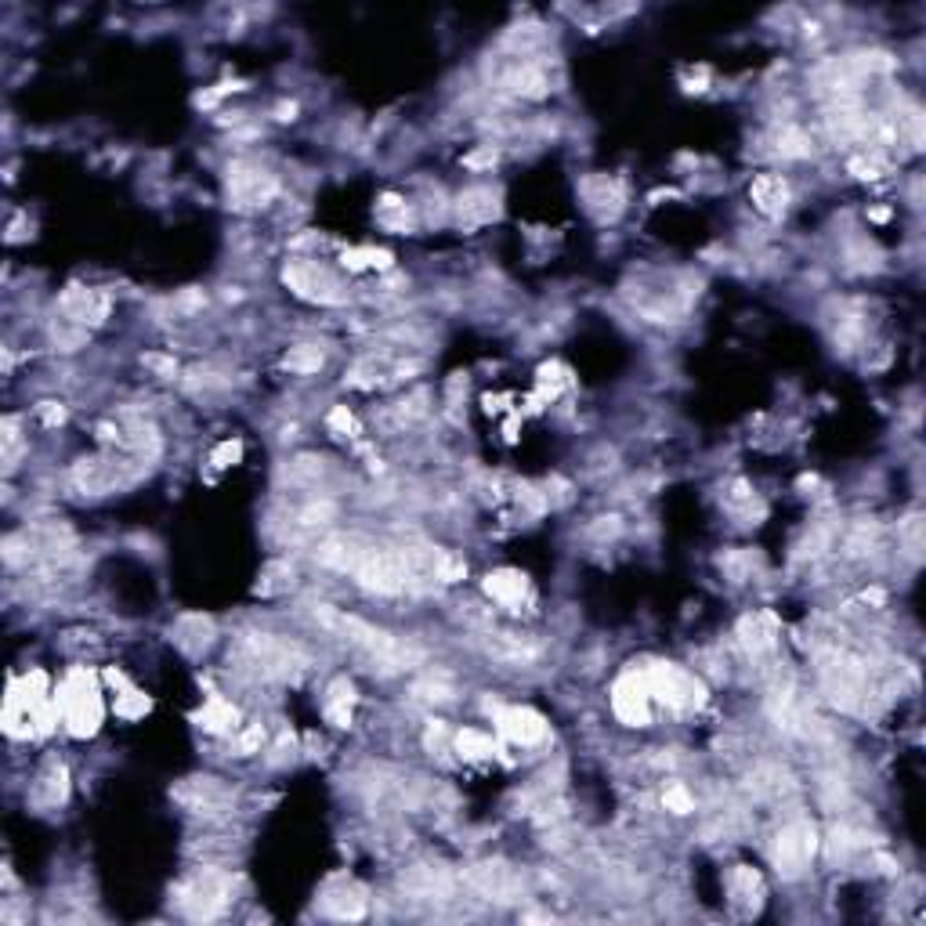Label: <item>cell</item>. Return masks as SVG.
I'll list each match as a JSON object with an SVG mask.
<instances>
[{"instance_id": "cell-13", "label": "cell", "mask_w": 926, "mask_h": 926, "mask_svg": "<svg viewBox=\"0 0 926 926\" xmlns=\"http://www.w3.org/2000/svg\"><path fill=\"white\" fill-rule=\"evenodd\" d=\"M58 308H62V319L84 326V330H98L105 319H109V293L95 290V286H66L62 297H58Z\"/></svg>"}, {"instance_id": "cell-38", "label": "cell", "mask_w": 926, "mask_h": 926, "mask_svg": "<svg viewBox=\"0 0 926 926\" xmlns=\"http://www.w3.org/2000/svg\"><path fill=\"white\" fill-rule=\"evenodd\" d=\"M66 778H69V775H66V767H62V764H58V767H51L48 775L40 778V782H44V789H48V793L40 796V804H44V807L62 804V800H66V793H69Z\"/></svg>"}, {"instance_id": "cell-14", "label": "cell", "mask_w": 926, "mask_h": 926, "mask_svg": "<svg viewBox=\"0 0 926 926\" xmlns=\"http://www.w3.org/2000/svg\"><path fill=\"white\" fill-rule=\"evenodd\" d=\"M579 196H583V207L590 210V218L601 221V225H612L619 221V214L626 210V192L623 185L608 174H590L579 185Z\"/></svg>"}, {"instance_id": "cell-30", "label": "cell", "mask_w": 926, "mask_h": 926, "mask_svg": "<svg viewBox=\"0 0 926 926\" xmlns=\"http://www.w3.org/2000/svg\"><path fill=\"white\" fill-rule=\"evenodd\" d=\"M344 268H351V272H362V268H391L395 265V257H391V250H373V246H355V250H344Z\"/></svg>"}, {"instance_id": "cell-37", "label": "cell", "mask_w": 926, "mask_h": 926, "mask_svg": "<svg viewBox=\"0 0 926 926\" xmlns=\"http://www.w3.org/2000/svg\"><path fill=\"white\" fill-rule=\"evenodd\" d=\"M290 576H293V568L290 565H283V561H272V565L261 572V583H257V594H279V590H286L290 586Z\"/></svg>"}, {"instance_id": "cell-29", "label": "cell", "mask_w": 926, "mask_h": 926, "mask_svg": "<svg viewBox=\"0 0 926 926\" xmlns=\"http://www.w3.org/2000/svg\"><path fill=\"white\" fill-rule=\"evenodd\" d=\"M456 753L463 756V760H489V756H496L500 749H496V742H492L485 731H478V728H463V731H456Z\"/></svg>"}, {"instance_id": "cell-40", "label": "cell", "mask_w": 926, "mask_h": 926, "mask_svg": "<svg viewBox=\"0 0 926 926\" xmlns=\"http://www.w3.org/2000/svg\"><path fill=\"white\" fill-rule=\"evenodd\" d=\"M326 424H330L333 435H344V438H355V435H359V420H355V416L348 413V406H333V409H330V420H326Z\"/></svg>"}, {"instance_id": "cell-32", "label": "cell", "mask_w": 926, "mask_h": 926, "mask_svg": "<svg viewBox=\"0 0 926 926\" xmlns=\"http://www.w3.org/2000/svg\"><path fill=\"white\" fill-rule=\"evenodd\" d=\"M322 351L315 348V344H297V348L286 351L283 366L290 369V373H319L322 369Z\"/></svg>"}, {"instance_id": "cell-31", "label": "cell", "mask_w": 926, "mask_h": 926, "mask_svg": "<svg viewBox=\"0 0 926 926\" xmlns=\"http://www.w3.org/2000/svg\"><path fill=\"white\" fill-rule=\"evenodd\" d=\"M149 709H152V699L145 691L131 688V684H123V691H116V717L138 720V717H145Z\"/></svg>"}, {"instance_id": "cell-20", "label": "cell", "mask_w": 926, "mask_h": 926, "mask_svg": "<svg viewBox=\"0 0 926 926\" xmlns=\"http://www.w3.org/2000/svg\"><path fill=\"white\" fill-rule=\"evenodd\" d=\"M728 890H731V905L742 908V916H753L756 908L764 905V879L749 865H735L731 869Z\"/></svg>"}, {"instance_id": "cell-15", "label": "cell", "mask_w": 926, "mask_h": 926, "mask_svg": "<svg viewBox=\"0 0 926 926\" xmlns=\"http://www.w3.org/2000/svg\"><path fill=\"white\" fill-rule=\"evenodd\" d=\"M496 731L514 746H539L547 738V720L529 706H503L496 709Z\"/></svg>"}, {"instance_id": "cell-44", "label": "cell", "mask_w": 926, "mask_h": 926, "mask_svg": "<svg viewBox=\"0 0 926 926\" xmlns=\"http://www.w3.org/2000/svg\"><path fill=\"white\" fill-rule=\"evenodd\" d=\"M847 171H851L854 178H861V181H876L879 174H883V163L869 160V156H854V160L847 163Z\"/></svg>"}, {"instance_id": "cell-7", "label": "cell", "mask_w": 926, "mask_h": 926, "mask_svg": "<svg viewBox=\"0 0 926 926\" xmlns=\"http://www.w3.org/2000/svg\"><path fill=\"white\" fill-rule=\"evenodd\" d=\"M283 283L293 297H301L308 304H326V308H337V304L348 301V290L330 268L315 265V261H304V257H293L283 268Z\"/></svg>"}, {"instance_id": "cell-17", "label": "cell", "mask_w": 926, "mask_h": 926, "mask_svg": "<svg viewBox=\"0 0 926 926\" xmlns=\"http://www.w3.org/2000/svg\"><path fill=\"white\" fill-rule=\"evenodd\" d=\"M402 890L413 901H445L453 894V879L435 865H416L402 876Z\"/></svg>"}, {"instance_id": "cell-36", "label": "cell", "mask_w": 926, "mask_h": 926, "mask_svg": "<svg viewBox=\"0 0 926 926\" xmlns=\"http://www.w3.org/2000/svg\"><path fill=\"white\" fill-rule=\"evenodd\" d=\"M756 789L764 796H789L796 789L793 785V778H789V771H782V767H764L760 771V778H756Z\"/></svg>"}, {"instance_id": "cell-23", "label": "cell", "mask_w": 926, "mask_h": 926, "mask_svg": "<svg viewBox=\"0 0 926 926\" xmlns=\"http://www.w3.org/2000/svg\"><path fill=\"white\" fill-rule=\"evenodd\" d=\"M377 225L384 228V232H395V236H409L416 228V214L402 196L384 192V196L377 199Z\"/></svg>"}, {"instance_id": "cell-16", "label": "cell", "mask_w": 926, "mask_h": 926, "mask_svg": "<svg viewBox=\"0 0 926 926\" xmlns=\"http://www.w3.org/2000/svg\"><path fill=\"white\" fill-rule=\"evenodd\" d=\"M453 210H456V225H460L463 232H474V228H482V225H489V221L500 218V192L485 189V185L467 189L453 203Z\"/></svg>"}, {"instance_id": "cell-19", "label": "cell", "mask_w": 926, "mask_h": 926, "mask_svg": "<svg viewBox=\"0 0 926 926\" xmlns=\"http://www.w3.org/2000/svg\"><path fill=\"white\" fill-rule=\"evenodd\" d=\"M322 912L330 919H341V923H355L369 912V901L362 894V887L355 883H341V887H330L322 894Z\"/></svg>"}, {"instance_id": "cell-22", "label": "cell", "mask_w": 926, "mask_h": 926, "mask_svg": "<svg viewBox=\"0 0 926 926\" xmlns=\"http://www.w3.org/2000/svg\"><path fill=\"white\" fill-rule=\"evenodd\" d=\"M485 594L503 608H521V601L529 594V579L514 572V568H500V572L485 576Z\"/></svg>"}, {"instance_id": "cell-33", "label": "cell", "mask_w": 926, "mask_h": 926, "mask_svg": "<svg viewBox=\"0 0 926 926\" xmlns=\"http://www.w3.org/2000/svg\"><path fill=\"white\" fill-rule=\"evenodd\" d=\"M565 388H572V377H568V369L561 366V362H547V366H539V395L558 398Z\"/></svg>"}, {"instance_id": "cell-49", "label": "cell", "mask_w": 926, "mask_h": 926, "mask_svg": "<svg viewBox=\"0 0 926 926\" xmlns=\"http://www.w3.org/2000/svg\"><path fill=\"white\" fill-rule=\"evenodd\" d=\"M145 366H152L156 373H163V377H174V373H178V362L163 359V355H145Z\"/></svg>"}, {"instance_id": "cell-27", "label": "cell", "mask_w": 926, "mask_h": 926, "mask_svg": "<svg viewBox=\"0 0 926 926\" xmlns=\"http://www.w3.org/2000/svg\"><path fill=\"white\" fill-rule=\"evenodd\" d=\"M362 554H366V550H362L355 539H326L319 547V561L326 568H337V572H351V568L359 565Z\"/></svg>"}, {"instance_id": "cell-5", "label": "cell", "mask_w": 926, "mask_h": 926, "mask_svg": "<svg viewBox=\"0 0 926 926\" xmlns=\"http://www.w3.org/2000/svg\"><path fill=\"white\" fill-rule=\"evenodd\" d=\"M145 474V460H116V456H84L73 463V485L87 496H109L134 485Z\"/></svg>"}, {"instance_id": "cell-4", "label": "cell", "mask_w": 926, "mask_h": 926, "mask_svg": "<svg viewBox=\"0 0 926 926\" xmlns=\"http://www.w3.org/2000/svg\"><path fill=\"white\" fill-rule=\"evenodd\" d=\"M232 876L221 869H199L196 876L178 890V908L181 916L192 919V923H210L218 919L221 912L232 901Z\"/></svg>"}, {"instance_id": "cell-46", "label": "cell", "mask_w": 926, "mask_h": 926, "mask_svg": "<svg viewBox=\"0 0 926 926\" xmlns=\"http://www.w3.org/2000/svg\"><path fill=\"white\" fill-rule=\"evenodd\" d=\"M416 695H420V699H427V702H449V699H453V691L445 688V684H435V681L416 684Z\"/></svg>"}, {"instance_id": "cell-39", "label": "cell", "mask_w": 926, "mask_h": 926, "mask_svg": "<svg viewBox=\"0 0 926 926\" xmlns=\"http://www.w3.org/2000/svg\"><path fill=\"white\" fill-rule=\"evenodd\" d=\"M261 746H265V728H261V724H250V728L239 731L236 756H254V753H261Z\"/></svg>"}, {"instance_id": "cell-41", "label": "cell", "mask_w": 926, "mask_h": 926, "mask_svg": "<svg viewBox=\"0 0 926 926\" xmlns=\"http://www.w3.org/2000/svg\"><path fill=\"white\" fill-rule=\"evenodd\" d=\"M662 807L673 814H691L695 811V800H691V793L684 785H670V789L662 793Z\"/></svg>"}, {"instance_id": "cell-8", "label": "cell", "mask_w": 926, "mask_h": 926, "mask_svg": "<svg viewBox=\"0 0 926 926\" xmlns=\"http://www.w3.org/2000/svg\"><path fill=\"white\" fill-rule=\"evenodd\" d=\"M351 576H355V583H359L366 594H380V597H398L413 586L409 568L398 550H366L359 558V565L351 568Z\"/></svg>"}, {"instance_id": "cell-34", "label": "cell", "mask_w": 926, "mask_h": 926, "mask_svg": "<svg viewBox=\"0 0 926 926\" xmlns=\"http://www.w3.org/2000/svg\"><path fill=\"white\" fill-rule=\"evenodd\" d=\"M775 142H778V152L789 156V160H804V156H811V138H807L800 127H782Z\"/></svg>"}, {"instance_id": "cell-12", "label": "cell", "mask_w": 926, "mask_h": 926, "mask_svg": "<svg viewBox=\"0 0 926 926\" xmlns=\"http://www.w3.org/2000/svg\"><path fill=\"white\" fill-rule=\"evenodd\" d=\"M612 713L626 728H648L652 724V695L644 684V673H623L612 684Z\"/></svg>"}, {"instance_id": "cell-28", "label": "cell", "mask_w": 926, "mask_h": 926, "mask_svg": "<svg viewBox=\"0 0 926 926\" xmlns=\"http://www.w3.org/2000/svg\"><path fill=\"white\" fill-rule=\"evenodd\" d=\"M351 702H355V688L348 681H333L326 691V720L337 724V728H348L351 724Z\"/></svg>"}, {"instance_id": "cell-3", "label": "cell", "mask_w": 926, "mask_h": 926, "mask_svg": "<svg viewBox=\"0 0 926 926\" xmlns=\"http://www.w3.org/2000/svg\"><path fill=\"white\" fill-rule=\"evenodd\" d=\"M644 673V684H648V695L659 706L673 709V713H691V709L706 706V684L695 677V673L673 666V662H655Z\"/></svg>"}, {"instance_id": "cell-18", "label": "cell", "mask_w": 926, "mask_h": 926, "mask_svg": "<svg viewBox=\"0 0 926 926\" xmlns=\"http://www.w3.org/2000/svg\"><path fill=\"white\" fill-rule=\"evenodd\" d=\"M171 637L185 655H203L214 644V619L210 615H181L178 623L171 626Z\"/></svg>"}, {"instance_id": "cell-45", "label": "cell", "mask_w": 926, "mask_h": 926, "mask_svg": "<svg viewBox=\"0 0 926 926\" xmlns=\"http://www.w3.org/2000/svg\"><path fill=\"white\" fill-rule=\"evenodd\" d=\"M333 514H337V507H333L330 500H322V503H312V507L301 514V521H304V525H326Z\"/></svg>"}, {"instance_id": "cell-24", "label": "cell", "mask_w": 926, "mask_h": 926, "mask_svg": "<svg viewBox=\"0 0 926 926\" xmlns=\"http://www.w3.org/2000/svg\"><path fill=\"white\" fill-rule=\"evenodd\" d=\"M196 724L210 735H232L239 728V709L221 695H210L203 709L196 713Z\"/></svg>"}, {"instance_id": "cell-11", "label": "cell", "mask_w": 926, "mask_h": 926, "mask_svg": "<svg viewBox=\"0 0 926 926\" xmlns=\"http://www.w3.org/2000/svg\"><path fill=\"white\" fill-rule=\"evenodd\" d=\"M463 876H467V883H471L482 898L496 901V905H514V901H521V894H525L521 876L511 865H503V861H478V865H471Z\"/></svg>"}, {"instance_id": "cell-6", "label": "cell", "mask_w": 926, "mask_h": 926, "mask_svg": "<svg viewBox=\"0 0 926 926\" xmlns=\"http://www.w3.org/2000/svg\"><path fill=\"white\" fill-rule=\"evenodd\" d=\"M822 688L840 709L858 713L869 699V670L865 662L847 652H829L822 659Z\"/></svg>"}, {"instance_id": "cell-25", "label": "cell", "mask_w": 926, "mask_h": 926, "mask_svg": "<svg viewBox=\"0 0 926 926\" xmlns=\"http://www.w3.org/2000/svg\"><path fill=\"white\" fill-rule=\"evenodd\" d=\"M503 87H507L511 95H521V98H543L550 91V80L536 62H521V66H514L511 73H507Z\"/></svg>"}, {"instance_id": "cell-21", "label": "cell", "mask_w": 926, "mask_h": 926, "mask_svg": "<svg viewBox=\"0 0 926 926\" xmlns=\"http://www.w3.org/2000/svg\"><path fill=\"white\" fill-rule=\"evenodd\" d=\"M749 196H753L756 210L767 214V218H778L789 207V181L782 174H756L753 185H749Z\"/></svg>"}, {"instance_id": "cell-43", "label": "cell", "mask_w": 926, "mask_h": 926, "mask_svg": "<svg viewBox=\"0 0 926 926\" xmlns=\"http://www.w3.org/2000/svg\"><path fill=\"white\" fill-rule=\"evenodd\" d=\"M243 460V442H236V438H228V442H221L214 453H210V463L214 467H232V463Z\"/></svg>"}, {"instance_id": "cell-9", "label": "cell", "mask_w": 926, "mask_h": 926, "mask_svg": "<svg viewBox=\"0 0 926 926\" xmlns=\"http://www.w3.org/2000/svg\"><path fill=\"white\" fill-rule=\"evenodd\" d=\"M814 854H818V829L807 818H796V822L782 825V832L775 836V847H771V861L782 879H800L811 869Z\"/></svg>"}, {"instance_id": "cell-48", "label": "cell", "mask_w": 926, "mask_h": 926, "mask_svg": "<svg viewBox=\"0 0 926 926\" xmlns=\"http://www.w3.org/2000/svg\"><path fill=\"white\" fill-rule=\"evenodd\" d=\"M37 413H40V420H44V427H58L66 420V409L58 406V402H40Z\"/></svg>"}, {"instance_id": "cell-1", "label": "cell", "mask_w": 926, "mask_h": 926, "mask_svg": "<svg viewBox=\"0 0 926 926\" xmlns=\"http://www.w3.org/2000/svg\"><path fill=\"white\" fill-rule=\"evenodd\" d=\"M55 706L62 713V724L73 738H91L102 724V688H98L95 670L73 666L62 677L55 691Z\"/></svg>"}, {"instance_id": "cell-42", "label": "cell", "mask_w": 926, "mask_h": 926, "mask_svg": "<svg viewBox=\"0 0 926 926\" xmlns=\"http://www.w3.org/2000/svg\"><path fill=\"white\" fill-rule=\"evenodd\" d=\"M19 449H22L19 420H15V416H8V420H4V463H8V467H15V456H19Z\"/></svg>"}, {"instance_id": "cell-26", "label": "cell", "mask_w": 926, "mask_h": 926, "mask_svg": "<svg viewBox=\"0 0 926 926\" xmlns=\"http://www.w3.org/2000/svg\"><path fill=\"white\" fill-rule=\"evenodd\" d=\"M738 637L753 655H764L775 648V619L771 615H746L738 623Z\"/></svg>"}, {"instance_id": "cell-47", "label": "cell", "mask_w": 926, "mask_h": 926, "mask_svg": "<svg viewBox=\"0 0 926 926\" xmlns=\"http://www.w3.org/2000/svg\"><path fill=\"white\" fill-rule=\"evenodd\" d=\"M496 160H500V152L492 149V145H485L482 152H471V156H467V160H463V163H467L471 171H482V167H492V163H496Z\"/></svg>"}, {"instance_id": "cell-2", "label": "cell", "mask_w": 926, "mask_h": 926, "mask_svg": "<svg viewBox=\"0 0 926 926\" xmlns=\"http://www.w3.org/2000/svg\"><path fill=\"white\" fill-rule=\"evenodd\" d=\"M239 659H243L257 677H268V681H293V677L308 666V659H304V652L297 644L279 641L275 634H243V641H239Z\"/></svg>"}, {"instance_id": "cell-10", "label": "cell", "mask_w": 926, "mask_h": 926, "mask_svg": "<svg viewBox=\"0 0 926 926\" xmlns=\"http://www.w3.org/2000/svg\"><path fill=\"white\" fill-rule=\"evenodd\" d=\"M279 196V181L265 167L254 163H232L225 178V199L232 210H261Z\"/></svg>"}, {"instance_id": "cell-35", "label": "cell", "mask_w": 926, "mask_h": 926, "mask_svg": "<svg viewBox=\"0 0 926 926\" xmlns=\"http://www.w3.org/2000/svg\"><path fill=\"white\" fill-rule=\"evenodd\" d=\"M84 341H87V330H84V326H76V322L58 319L55 326H51V344H55L58 351H76V348H84Z\"/></svg>"}]
</instances>
